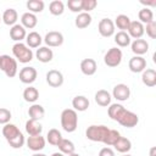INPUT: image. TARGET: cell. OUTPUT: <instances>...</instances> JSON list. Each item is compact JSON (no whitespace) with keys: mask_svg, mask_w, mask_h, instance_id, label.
Instances as JSON below:
<instances>
[{"mask_svg":"<svg viewBox=\"0 0 156 156\" xmlns=\"http://www.w3.org/2000/svg\"><path fill=\"white\" fill-rule=\"evenodd\" d=\"M113 147H115L116 151H118V152H121V154H127V152L130 151V149H132V143H130L129 139H127V138H124V136H119L118 140L115 143Z\"/></svg>","mask_w":156,"mask_h":156,"instance_id":"cell-29","label":"cell"},{"mask_svg":"<svg viewBox=\"0 0 156 156\" xmlns=\"http://www.w3.org/2000/svg\"><path fill=\"white\" fill-rule=\"evenodd\" d=\"M26 132L28 135H40L43 132V126L39 123V121H34V119H28L26 122Z\"/></svg>","mask_w":156,"mask_h":156,"instance_id":"cell-24","label":"cell"},{"mask_svg":"<svg viewBox=\"0 0 156 156\" xmlns=\"http://www.w3.org/2000/svg\"><path fill=\"white\" fill-rule=\"evenodd\" d=\"M68 156H80L79 154H77V152H72V154H69Z\"/></svg>","mask_w":156,"mask_h":156,"instance_id":"cell-49","label":"cell"},{"mask_svg":"<svg viewBox=\"0 0 156 156\" xmlns=\"http://www.w3.org/2000/svg\"><path fill=\"white\" fill-rule=\"evenodd\" d=\"M26 6L27 9L29 10L28 12H32V13H38V12H41L45 7V4L43 0H28L26 2Z\"/></svg>","mask_w":156,"mask_h":156,"instance_id":"cell-34","label":"cell"},{"mask_svg":"<svg viewBox=\"0 0 156 156\" xmlns=\"http://www.w3.org/2000/svg\"><path fill=\"white\" fill-rule=\"evenodd\" d=\"M96 69H98V65H96V61L94 58H84V60H82L80 71H82L83 74L93 76V74H95Z\"/></svg>","mask_w":156,"mask_h":156,"instance_id":"cell-17","label":"cell"},{"mask_svg":"<svg viewBox=\"0 0 156 156\" xmlns=\"http://www.w3.org/2000/svg\"><path fill=\"white\" fill-rule=\"evenodd\" d=\"M112 96L117 100V101H126L129 99L130 96V89L127 84H123V83H119L117 85L113 87V90H112Z\"/></svg>","mask_w":156,"mask_h":156,"instance_id":"cell-12","label":"cell"},{"mask_svg":"<svg viewBox=\"0 0 156 156\" xmlns=\"http://www.w3.org/2000/svg\"><path fill=\"white\" fill-rule=\"evenodd\" d=\"M27 37V32H26V28L22 26V24H15L11 27L10 29V38L12 40H15L16 43H21L23 39H26Z\"/></svg>","mask_w":156,"mask_h":156,"instance_id":"cell-16","label":"cell"},{"mask_svg":"<svg viewBox=\"0 0 156 156\" xmlns=\"http://www.w3.org/2000/svg\"><path fill=\"white\" fill-rule=\"evenodd\" d=\"M113 23L118 29H121L122 32H126L130 24V18L127 15H118Z\"/></svg>","mask_w":156,"mask_h":156,"instance_id":"cell-37","label":"cell"},{"mask_svg":"<svg viewBox=\"0 0 156 156\" xmlns=\"http://www.w3.org/2000/svg\"><path fill=\"white\" fill-rule=\"evenodd\" d=\"M98 5V1L96 0H82V10L83 12H90L93 11Z\"/></svg>","mask_w":156,"mask_h":156,"instance_id":"cell-42","label":"cell"},{"mask_svg":"<svg viewBox=\"0 0 156 156\" xmlns=\"http://www.w3.org/2000/svg\"><path fill=\"white\" fill-rule=\"evenodd\" d=\"M117 122H118L121 126H123V127L133 128V127H135V126L139 123V117H138L136 113H134V112H132V111H128V110H124Z\"/></svg>","mask_w":156,"mask_h":156,"instance_id":"cell-7","label":"cell"},{"mask_svg":"<svg viewBox=\"0 0 156 156\" xmlns=\"http://www.w3.org/2000/svg\"><path fill=\"white\" fill-rule=\"evenodd\" d=\"M0 69L9 78L15 77L17 74V71H18L16 58L11 57L10 55H0Z\"/></svg>","mask_w":156,"mask_h":156,"instance_id":"cell-4","label":"cell"},{"mask_svg":"<svg viewBox=\"0 0 156 156\" xmlns=\"http://www.w3.org/2000/svg\"><path fill=\"white\" fill-rule=\"evenodd\" d=\"M141 82L149 88L155 87L156 85V71L154 68H145L141 74Z\"/></svg>","mask_w":156,"mask_h":156,"instance_id":"cell-20","label":"cell"},{"mask_svg":"<svg viewBox=\"0 0 156 156\" xmlns=\"http://www.w3.org/2000/svg\"><path fill=\"white\" fill-rule=\"evenodd\" d=\"M63 35L61 32L57 30H50L44 37V43L48 45V48H56L61 46L63 44Z\"/></svg>","mask_w":156,"mask_h":156,"instance_id":"cell-6","label":"cell"},{"mask_svg":"<svg viewBox=\"0 0 156 156\" xmlns=\"http://www.w3.org/2000/svg\"><path fill=\"white\" fill-rule=\"evenodd\" d=\"M61 139H62L61 132H60L58 129H56V128H51V129L48 132V134H46V140H48V143H49L50 145H52V146H57L58 143L61 141Z\"/></svg>","mask_w":156,"mask_h":156,"instance_id":"cell-32","label":"cell"},{"mask_svg":"<svg viewBox=\"0 0 156 156\" xmlns=\"http://www.w3.org/2000/svg\"><path fill=\"white\" fill-rule=\"evenodd\" d=\"M49 11L54 16H60L65 11V4L61 0H54L49 5Z\"/></svg>","mask_w":156,"mask_h":156,"instance_id":"cell-38","label":"cell"},{"mask_svg":"<svg viewBox=\"0 0 156 156\" xmlns=\"http://www.w3.org/2000/svg\"><path fill=\"white\" fill-rule=\"evenodd\" d=\"M144 30H146V34L151 39H156V22L155 21H151L150 23H147L146 27H144Z\"/></svg>","mask_w":156,"mask_h":156,"instance_id":"cell-44","label":"cell"},{"mask_svg":"<svg viewBox=\"0 0 156 156\" xmlns=\"http://www.w3.org/2000/svg\"><path fill=\"white\" fill-rule=\"evenodd\" d=\"M26 45L30 49L34 48H40V44L43 43V38L40 37V34L38 32H29L26 37Z\"/></svg>","mask_w":156,"mask_h":156,"instance_id":"cell-27","label":"cell"},{"mask_svg":"<svg viewBox=\"0 0 156 156\" xmlns=\"http://www.w3.org/2000/svg\"><path fill=\"white\" fill-rule=\"evenodd\" d=\"M138 18H139V22L140 23L147 24L151 21H154V13H152V11L149 7H144V9H141L138 12Z\"/></svg>","mask_w":156,"mask_h":156,"instance_id":"cell-36","label":"cell"},{"mask_svg":"<svg viewBox=\"0 0 156 156\" xmlns=\"http://www.w3.org/2000/svg\"><path fill=\"white\" fill-rule=\"evenodd\" d=\"M91 20H93V18H91L90 13H88V12H80V13H78V16L76 17L74 24H76V27H77L78 29H84V28H87L88 26H90Z\"/></svg>","mask_w":156,"mask_h":156,"instance_id":"cell-26","label":"cell"},{"mask_svg":"<svg viewBox=\"0 0 156 156\" xmlns=\"http://www.w3.org/2000/svg\"><path fill=\"white\" fill-rule=\"evenodd\" d=\"M7 143H9V144H10V146H11V147H13V149H21V147L24 145L26 139H24L23 134L21 133L18 136H16L15 139H12V140H10V141H7Z\"/></svg>","mask_w":156,"mask_h":156,"instance_id":"cell-40","label":"cell"},{"mask_svg":"<svg viewBox=\"0 0 156 156\" xmlns=\"http://www.w3.org/2000/svg\"><path fill=\"white\" fill-rule=\"evenodd\" d=\"M89 100L87 96L84 95H77L73 98L72 100V106H73V110L74 111H79V112H83L85 110H88L89 107Z\"/></svg>","mask_w":156,"mask_h":156,"instance_id":"cell-22","label":"cell"},{"mask_svg":"<svg viewBox=\"0 0 156 156\" xmlns=\"http://www.w3.org/2000/svg\"><path fill=\"white\" fill-rule=\"evenodd\" d=\"M28 115L30 117V119L34 121H39L45 116V108L39 105V104H33L29 108H28Z\"/></svg>","mask_w":156,"mask_h":156,"instance_id":"cell-28","label":"cell"},{"mask_svg":"<svg viewBox=\"0 0 156 156\" xmlns=\"http://www.w3.org/2000/svg\"><path fill=\"white\" fill-rule=\"evenodd\" d=\"M122 51L118 48H111L104 56V62L107 67H117L122 62Z\"/></svg>","mask_w":156,"mask_h":156,"instance_id":"cell-5","label":"cell"},{"mask_svg":"<svg viewBox=\"0 0 156 156\" xmlns=\"http://www.w3.org/2000/svg\"><path fill=\"white\" fill-rule=\"evenodd\" d=\"M23 99H24V101H27V102L34 104V102L39 99V91H38V89L29 85L28 88H26V89L23 90Z\"/></svg>","mask_w":156,"mask_h":156,"instance_id":"cell-31","label":"cell"},{"mask_svg":"<svg viewBox=\"0 0 156 156\" xmlns=\"http://www.w3.org/2000/svg\"><path fill=\"white\" fill-rule=\"evenodd\" d=\"M45 78H46V83L50 87H52V88L61 87L63 84V80H65L63 74L60 71H57V69H50V71H48Z\"/></svg>","mask_w":156,"mask_h":156,"instance_id":"cell-11","label":"cell"},{"mask_svg":"<svg viewBox=\"0 0 156 156\" xmlns=\"http://www.w3.org/2000/svg\"><path fill=\"white\" fill-rule=\"evenodd\" d=\"M51 156H65L63 154H61V152H54Z\"/></svg>","mask_w":156,"mask_h":156,"instance_id":"cell-48","label":"cell"},{"mask_svg":"<svg viewBox=\"0 0 156 156\" xmlns=\"http://www.w3.org/2000/svg\"><path fill=\"white\" fill-rule=\"evenodd\" d=\"M110 128H107L104 124H91L85 130V136L91 140V141H98V143H104L105 138L108 133Z\"/></svg>","mask_w":156,"mask_h":156,"instance_id":"cell-2","label":"cell"},{"mask_svg":"<svg viewBox=\"0 0 156 156\" xmlns=\"http://www.w3.org/2000/svg\"><path fill=\"white\" fill-rule=\"evenodd\" d=\"M18 20V13L15 9H6L1 16V21L6 24V26H15L16 22Z\"/></svg>","mask_w":156,"mask_h":156,"instance_id":"cell-23","label":"cell"},{"mask_svg":"<svg viewBox=\"0 0 156 156\" xmlns=\"http://www.w3.org/2000/svg\"><path fill=\"white\" fill-rule=\"evenodd\" d=\"M128 67L133 73H140L146 68V60L143 56H133L128 62Z\"/></svg>","mask_w":156,"mask_h":156,"instance_id":"cell-13","label":"cell"},{"mask_svg":"<svg viewBox=\"0 0 156 156\" xmlns=\"http://www.w3.org/2000/svg\"><path fill=\"white\" fill-rule=\"evenodd\" d=\"M78 126V115L73 108H65L61 112V127L67 133H73Z\"/></svg>","mask_w":156,"mask_h":156,"instance_id":"cell-1","label":"cell"},{"mask_svg":"<svg viewBox=\"0 0 156 156\" xmlns=\"http://www.w3.org/2000/svg\"><path fill=\"white\" fill-rule=\"evenodd\" d=\"M115 43L121 48H126V46L130 45V37L128 35L127 32L119 30L115 34Z\"/></svg>","mask_w":156,"mask_h":156,"instance_id":"cell-35","label":"cell"},{"mask_svg":"<svg viewBox=\"0 0 156 156\" xmlns=\"http://www.w3.org/2000/svg\"><path fill=\"white\" fill-rule=\"evenodd\" d=\"M67 6L72 12H82V0H68Z\"/></svg>","mask_w":156,"mask_h":156,"instance_id":"cell-43","label":"cell"},{"mask_svg":"<svg viewBox=\"0 0 156 156\" xmlns=\"http://www.w3.org/2000/svg\"><path fill=\"white\" fill-rule=\"evenodd\" d=\"M140 2H141L143 5H145L146 7H147V6H156V0H152V1H143V0H141Z\"/></svg>","mask_w":156,"mask_h":156,"instance_id":"cell-46","label":"cell"},{"mask_svg":"<svg viewBox=\"0 0 156 156\" xmlns=\"http://www.w3.org/2000/svg\"><path fill=\"white\" fill-rule=\"evenodd\" d=\"M95 102L99 105V106H102V107H107V106H110L111 105V99H112V96H111V94L107 91V90H105V89H100V90H98L96 93H95Z\"/></svg>","mask_w":156,"mask_h":156,"instance_id":"cell-18","label":"cell"},{"mask_svg":"<svg viewBox=\"0 0 156 156\" xmlns=\"http://www.w3.org/2000/svg\"><path fill=\"white\" fill-rule=\"evenodd\" d=\"M12 54L16 58V61H20L21 63H28L33 60V51L23 43H16L12 46Z\"/></svg>","mask_w":156,"mask_h":156,"instance_id":"cell-3","label":"cell"},{"mask_svg":"<svg viewBox=\"0 0 156 156\" xmlns=\"http://www.w3.org/2000/svg\"><path fill=\"white\" fill-rule=\"evenodd\" d=\"M130 48L135 56H143L149 51V43L145 39H135L133 43H130Z\"/></svg>","mask_w":156,"mask_h":156,"instance_id":"cell-15","label":"cell"},{"mask_svg":"<svg viewBox=\"0 0 156 156\" xmlns=\"http://www.w3.org/2000/svg\"><path fill=\"white\" fill-rule=\"evenodd\" d=\"M119 136H121V134H119L118 130H116V129H110L108 133H107V135H106V138H105L104 144H106L107 146H113L115 143L118 140Z\"/></svg>","mask_w":156,"mask_h":156,"instance_id":"cell-39","label":"cell"},{"mask_svg":"<svg viewBox=\"0 0 156 156\" xmlns=\"http://www.w3.org/2000/svg\"><path fill=\"white\" fill-rule=\"evenodd\" d=\"M0 22H1V17H0Z\"/></svg>","mask_w":156,"mask_h":156,"instance_id":"cell-51","label":"cell"},{"mask_svg":"<svg viewBox=\"0 0 156 156\" xmlns=\"http://www.w3.org/2000/svg\"><path fill=\"white\" fill-rule=\"evenodd\" d=\"M122 156H132V155H129V154H123Z\"/></svg>","mask_w":156,"mask_h":156,"instance_id":"cell-50","label":"cell"},{"mask_svg":"<svg viewBox=\"0 0 156 156\" xmlns=\"http://www.w3.org/2000/svg\"><path fill=\"white\" fill-rule=\"evenodd\" d=\"M32 156H46L45 154H40V152H35V154H33Z\"/></svg>","mask_w":156,"mask_h":156,"instance_id":"cell-47","label":"cell"},{"mask_svg":"<svg viewBox=\"0 0 156 156\" xmlns=\"http://www.w3.org/2000/svg\"><path fill=\"white\" fill-rule=\"evenodd\" d=\"M99 156H115V151L111 147H102L99 151Z\"/></svg>","mask_w":156,"mask_h":156,"instance_id":"cell-45","label":"cell"},{"mask_svg":"<svg viewBox=\"0 0 156 156\" xmlns=\"http://www.w3.org/2000/svg\"><path fill=\"white\" fill-rule=\"evenodd\" d=\"M21 24L24 27V28H28V29H33L37 24H38V18L34 13L32 12H24L22 16H21Z\"/></svg>","mask_w":156,"mask_h":156,"instance_id":"cell-25","label":"cell"},{"mask_svg":"<svg viewBox=\"0 0 156 156\" xmlns=\"http://www.w3.org/2000/svg\"><path fill=\"white\" fill-rule=\"evenodd\" d=\"M35 57L38 58V61L43 62V63H46V62H50L54 57V52L51 49H49L48 46H40L39 49H37L35 51Z\"/></svg>","mask_w":156,"mask_h":156,"instance_id":"cell-21","label":"cell"},{"mask_svg":"<svg viewBox=\"0 0 156 156\" xmlns=\"http://www.w3.org/2000/svg\"><path fill=\"white\" fill-rule=\"evenodd\" d=\"M128 35L130 38L135 39H141V37L144 35L145 30H144V24L140 23L139 21H130V24L128 27Z\"/></svg>","mask_w":156,"mask_h":156,"instance_id":"cell-14","label":"cell"},{"mask_svg":"<svg viewBox=\"0 0 156 156\" xmlns=\"http://www.w3.org/2000/svg\"><path fill=\"white\" fill-rule=\"evenodd\" d=\"M57 147H58L60 152L63 154V155H69V154L74 152V150H76L74 144H73L71 140H68V139H63V138H62L61 141L58 143Z\"/></svg>","mask_w":156,"mask_h":156,"instance_id":"cell-33","label":"cell"},{"mask_svg":"<svg viewBox=\"0 0 156 156\" xmlns=\"http://www.w3.org/2000/svg\"><path fill=\"white\" fill-rule=\"evenodd\" d=\"M18 77H20V80L23 84H32V83L35 82V79L38 77V72L34 67L26 66V67L21 68V71L18 73Z\"/></svg>","mask_w":156,"mask_h":156,"instance_id":"cell-9","label":"cell"},{"mask_svg":"<svg viewBox=\"0 0 156 156\" xmlns=\"http://www.w3.org/2000/svg\"><path fill=\"white\" fill-rule=\"evenodd\" d=\"M98 30L101 37L104 38H110L115 34V23L110 18H102L100 20L98 24Z\"/></svg>","mask_w":156,"mask_h":156,"instance_id":"cell-8","label":"cell"},{"mask_svg":"<svg viewBox=\"0 0 156 156\" xmlns=\"http://www.w3.org/2000/svg\"><path fill=\"white\" fill-rule=\"evenodd\" d=\"M11 111L9 108H5V107H0V124H6V123H10V119H11Z\"/></svg>","mask_w":156,"mask_h":156,"instance_id":"cell-41","label":"cell"},{"mask_svg":"<svg viewBox=\"0 0 156 156\" xmlns=\"http://www.w3.org/2000/svg\"><path fill=\"white\" fill-rule=\"evenodd\" d=\"M45 138L40 135H29L28 139L26 140V144H27V147L34 152H38L40 150H43L45 147Z\"/></svg>","mask_w":156,"mask_h":156,"instance_id":"cell-10","label":"cell"},{"mask_svg":"<svg viewBox=\"0 0 156 156\" xmlns=\"http://www.w3.org/2000/svg\"><path fill=\"white\" fill-rule=\"evenodd\" d=\"M124 110H126L124 106L121 105V104H111L108 106V108H107V113H108V117L111 119H113V121L117 122Z\"/></svg>","mask_w":156,"mask_h":156,"instance_id":"cell-30","label":"cell"},{"mask_svg":"<svg viewBox=\"0 0 156 156\" xmlns=\"http://www.w3.org/2000/svg\"><path fill=\"white\" fill-rule=\"evenodd\" d=\"M22 132L18 129V127L16 124H12V123H6L4 124L2 127V135L4 138L6 139V141H10L12 139H15L16 136H18Z\"/></svg>","mask_w":156,"mask_h":156,"instance_id":"cell-19","label":"cell"}]
</instances>
